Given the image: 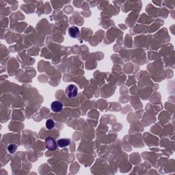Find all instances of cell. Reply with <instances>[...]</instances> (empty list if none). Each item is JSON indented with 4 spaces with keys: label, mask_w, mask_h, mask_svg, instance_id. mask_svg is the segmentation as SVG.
<instances>
[{
    "label": "cell",
    "mask_w": 175,
    "mask_h": 175,
    "mask_svg": "<svg viewBox=\"0 0 175 175\" xmlns=\"http://www.w3.org/2000/svg\"><path fill=\"white\" fill-rule=\"evenodd\" d=\"M69 36L73 38H75L80 35V30L76 26H71L69 29Z\"/></svg>",
    "instance_id": "277c9868"
},
{
    "label": "cell",
    "mask_w": 175,
    "mask_h": 175,
    "mask_svg": "<svg viewBox=\"0 0 175 175\" xmlns=\"http://www.w3.org/2000/svg\"><path fill=\"white\" fill-rule=\"evenodd\" d=\"M70 143H71V140L67 138L60 139L57 142L58 146L60 148H64L66 147V146H68L70 144Z\"/></svg>",
    "instance_id": "5b68a950"
},
{
    "label": "cell",
    "mask_w": 175,
    "mask_h": 175,
    "mask_svg": "<svg viewBox=\"0 0 175 175\" xmlns=\"http://www.w3.org/2000/svg\"><path fill=\"white\" fill-rule=\"evenodd\" d=\"M45 142L46 147H47V149H49L50 150H55L57 148L58 144H57V142L55 141V140L54 138H52V137H47V138L45 140Z\"/></svg>",
    "instance_id": "7a4b0ae2"
},
{
    "label": "cell",
    "mask_w": 175,
    "mask_h": 175,
    "mask_svg": "<svg viewBox=\"0 0 175 175\" xmlns=\"http://www.w3.org/2000/svg\"><path fill=\"white\" fill-rule=\"evenodd\" d=\"M55 127V122L52 119H48L46 121V127L47 129L51 130L52 129H54Z\"/></svg>",
    "instance_id": "8992f818"
},
{
    "label": "cell",
    "mask_w": 175,
    "mask_h": 175,
    "mask_svg": "<svg viewBox=\"0 0 175 175\" xmlns=\"http://www.w3.org/2000/svg\"><path fill=\"white\" fill-rule=\"evenodd\" d=\"M51 108L54 112H60L63 109L62 103L58 101H55L51 103Z\"/></svg>",
    "instance_id": "3957f363"
},
{
    "label": "cell",
    "mask_w": 175,
    "mask_h": 175,
    "mask_svg": "<svg viewBox=\"0 0 175 175\" xmlns=\"http://www.w3.org/2000/svg\"><path fill=\"white\" fill-rule=\"evenodd\" d=\"M17 146L16 144H11L8 146V150L10 154H14V153L17 151Z\"/></svg>",
    "instance_id": "52a82bcc"
},
{
    "label": "cell",
    "mask_w": 175,
    "mask_h": 175,
    "mask_svg": "<svg viewBox=\"0 0 175 175\" xmlns=\"http://www.w3.org/2000/svg\"><path fill=\"white\" fill-rule=\"evenodd\" d=\"M65 93L67 97L69 98H75L77 96L78 88L75 85L70 84L65 89Z\"/></svg>",
    "instance_id": "6da1fadb"
}]
</instances>
